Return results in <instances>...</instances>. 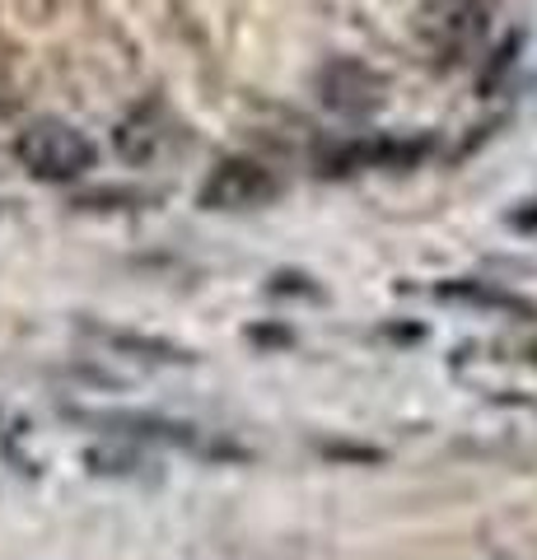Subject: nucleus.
<instances>
[{"label": "nucleus", "mask_w": 537, "mask_h": 560, "mask_svg": "<svg viewBox=\"0 0 537 560\" xmlns=\"http://www.w3.org/2000/svg\"><path fill=\"white\" fill-rule=\"evenodd\" d=\"M318 98L327 103V108H337V113H370L378 108V98H384V84H378L374 70L365 66H355V61H337V66H327L323 70V80H318Z\"/></svg>", "instance_id": "nucleus-4"}, {"label": "nucleus", "mask_w": 537, "mask_h": 560, "mask_svg": "<svg viewBox=\"0 0 537 560\" xmlns=\"http://www.w3.org/2000/svg\"><path fill=\"white\" fill-rule=\"evenodd\" d=\"M276 197V178L257 160H224L201 187L206 210H248Z\"/></svg>", "instance_id": "nucleus-2"}, {"label": "nucleus", "mask_w": 537, "mask_h": 560, "mask_svg": "<svg viewBox=\"0 0 537 560\" xmlns=\"http://www.w3.org/2000/svg\"><path fill=\"white\" fill-rule=\"evenodd\" d=\"M421 33L440 51H467L487 33V5L481 0H425Z\"/></svg>", "instance_id": "nucleus-3"}, {"label": "nucleus", "mask_w": 537, "mask_h": 560, "mask_svg": "<svg viewBox=\"0 0 537 560\" xmlns=\"http://www.w3.org/2000/svg\"><path fill=\"white\" fill-rule=\"evenodd\" d=\"M14 154H20V164L43 183H71L94 168V140L61 117L28 121L20 140H14Z\"/></svg>", "instance_id": "nucleus-1"}]
</instances>
